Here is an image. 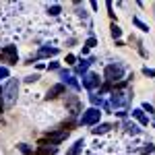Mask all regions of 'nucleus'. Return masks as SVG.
I'll use <instances>...</instances> for the list:
<instances>
[{"label": "nucleus", "mask_w": 155, "mask_h": 155, "mask_svg": "<svg viewBox=\"0 0 155 155\" xmlns=\"http://www.w3.org/2000/svg\"><path fill=\"white\" fill-rule=\"evenodd\" d=\"M19 79H8L4 87H2V99H4V107H11L17 104V97H19Z\"/></svg>", "instance_id": "obj_1"}, {"label": "nucleus", "mask_w": 155, "mask_h": 155, "mask_svg": "<svg viewBox=\"0 0 155 155\" xmlns=\"http://www.w3.org/2000/svg\"><path fill=\"white\" fill-rule=\"evenodd\" d=\"M104 77H106V83H120L124 81V64L116 62V64H107L104 68Z\"/></svg>", "instance_id": "obj_2"}, {"label": "nucleus", "mask_w": 155, "mask_h": 155, "mask_svg": "<svg viewBox=\"0 0 155 155\" xmlns=\"http://www.w3.org/2000/svg\"><path fill=\"white\" fill-rule=\"evenodd\" d=\"M99 118H101V112L99 107H87L85 112H81V118H79V126H95L99 124Z\"/></svg>", "instance_id": "obj_3"}, {"label": "nucleus", "mask_w": 155, "mask_h": 155, "mask_svg": "<svg viewBox=\"0 0 155 155\" xmlns=\"http://www.w3.org/2000/svg\"><path fill=\"white\" fill-rule=\"evenodd\" d=\"M0 62H6V64H17L19 62V50L17 46H4V48L0 50Z\"/></svg>", "instance_id": "obj_4"}, {"label": "nucleus", "mask_w": 155, "mask_h": 155, "mask_svg": "<svg viewBox=\"0 0 155 155\" xmlns=\"http://www.w3.org/2000/svg\"><path fill=\"white\" fill-rule=\"evenodd\" d=\"M99 85H101V79H99L97 72H85L83 74V81H81V87L83 89L95 91V89H99Z\"/></svg>", "instance_id": "obj_5"}, {"label": "nucleus", "mask_w": 155, "mask_h": 155, "mask_svg": "<svg viewBox=\"0 0 155 155\" xmlns=\"http://www.w3.org/2000/svg\"><path fill=\"white\" fill-rule=\"evenodd\" d=\"M130 97H132V91H128V93L114 91V93H112V99H110V106H112V107H122V110H126L128 101H130Z\"/></svg>", "instance_id": "obj_6"}, {"label": "nucleus", "mask_w": 155, "mask_h": 155, "mask_svg": "<svg viewBox=\"0 0 155 155\" xmlns=\"http://www.w3.org/2000/svg\"><path fill=\"white\" fill-rule=\"evenodd\" d=\"M58 153V147L52 145L48 139H39L37 141V151L33 155H56Z\"/></svg>", "instance_id": "obj_7"}, {"label": "nucleus", "mask_w": 155, "mask_h": 155, "mask_svg": "<svg viewBox=\"0 0 155 155\" xmlns=\"http://www.w3.org/2000/svg\"><path fill=\"white\" fill-rule=\"evenodd\" d=\"M64 104H66V110H71V116L81 114V101L74 93H64Z\"/></svg>", "instance_id": "obj_8"}, {"label": "nucleus", "mask_w": 155, "mask_h": 155, "mask_svg": "<svg viewBox=\"0 0 155 155\" xmlns=\"http://www.w3.org/2000/svg\"><path fill=\"white\" fill-rule=\"evenodd\" d=\"M46 139H48L52 145H56V147H58L62 141H66V139H68V130H64V128H60V130H50V132H46Z\"/></svg>", "instance_id": "obj_9"}, {"label": "nucleus", "mask_w": 155, "mask_h": 155, "mask_svg": "<svg viewBox=\"0 0 155 155\" xmlns=\"http://www.w3.org/2000/svg\"><path fill=\"white\" fill-rule=\"evenodd\" d=\"M64 93H66V87H64L62 83H56V85H52V87L48 89V93H46V99L50 101V99H56V97L64 95Z\"/></svg>", "instance_id": "obj_10"}, {"label": "nucleus", "mask_w": 155, "mask_h": 155, "mask_svg": "<svg viewBox=\"0 0 155 155\" xmlns=\"http://www.w3.org/2000/svg\"><path fill=\"white\" fill-rule=\"evenodd\" d=\"M93 62H95V58H87V60L81 58V60H79V64H74V72H77V74H85L87 68H89Z\"/></svg>", "instance_id": "obj_11"}, {"label": "nucleus", "mask_w": 155, "mask_h": 155, "mask_svg": "<svg viewBox=\"0 0 155 155\" xmlns=\"http://www.w3.org/2000/svg\"><path fill=\"white\" fill-rule=\"evenodd\" d=\"M130 114H132V118L137 120V122H139L141 126H147V124H149V116L145 114V112L141 110V107H137V110H132Z\"/></svg>", "instance_id": "obj_12"}, {"label": "nucleus", "mask_w": 155, "mask_h": 155, "mask_svg": "<svg viewBox=\"0 0 155 155\" xmlns=\"http://www.w3.org/2000/svg\"><path fill=\"white\" fill-rule=\"evenodd\" d=\"M56 54H58V48H48V46H46V48H39V52L35 54V58L37 60L39 58H50V56H56Z\"/></svg>", "instance_id": "obj_13"}, {"label": "nucleus", "mask_w": 155, "mask_h": 155, "mask_svg": "<svg viewBox=\"0 0 155 155\" xmlns=\"http://www.w3.org/2000/svg\"><path fill=\"white\" fill-rule=\"evenodd\" d=\"M85 139H79V141H74V145H72L71 149L66 151V155H81V151H83V147H85Z\"/></svg>", "instance_id": "obj_14"}, {"label": "nucleus", "mask_w": 155, "mask_h": 155, "mask_svg": "<svg viewBox=\"0 0 155 155\" xmlns=\"http://www.w3.org/2000/svg\"><path fill=\"white\" fill-rule=\"evenodd\" d=\"M114 128L112 124H107V122H99V124H95V128H91V132L93 134H106V132H110Z\"/></svg>", "instance_id": "obj_15"}, {"label": "nucleus", "mask_w": 155, "mask_h": 155, "mask_svg": "<svg viewBox=\"0 0 155 155\" xmlns=\"http://www.w3.org/2000/svg\"><path fill=\"white\" fill-rule=\"evenodd\" d=\"M62 85H64V87L68 85L72 91H79V89H81V83H79L77 77H72V74H71V77H66V79H62Z\"/></svg>", "instance_id": "obj_16"}, {"label": "nucleus", "mask_w": 155, "mask_h": 155, "mask_svg": "<svg viewBox=\"0 0 155 155\" xmlns=\"http://www.w3.org/2000/svg\"><path fill=\"white\" fill-rule=\"evenodd\" d=\"M89 101H91V107L104 106V99H101V95H95V93H91V95H89Z\"/></svg>", "instance_id": "obj_17"}, {"label": "nucleus", "mask_w": 155, "mask_h": 155, "mask_svg": "<svg viewBox=\"0 0 155 155\" xmlns=\"http://www.w3.org/2000/svg\"><path fill=\"white\" fill-rule=\"evenodd\" d=\"M124 128H126L128 134H141V128H139L137 124H132V122H126V124H124Z\"/></svg>", "instance_id": "obj_18"}, {"label": "nucleus", "mask_w": 155, "mask_h": 155, "mask_svg": "<svg viewBox=\"0 0 155 155\" xmlns=\"http://www.w3.org/2000/svg\"><path fill=\"white\" fill-rule=\"evenodd\" d=\"M132 25H137V27H139L141 31H145V33L149 31V25H147V23H143V21H141L139 17H132Z\"/></svg>", "instance_id": "obj_19"}, {"label": "nucleus", "mask_w": 155, "mask_h": 155, "mask_svg": "<svg viewBox=\"0 0 155 155\" xmlns=\"http://www.w3.org/2000/svg\"><path fill=\"white\" fill-rule=\"evenodd\" d=\"M17 149H19L23 155H33V149H31L27 143H19V145H17Z\"/></svg>", "instance_id": "obj_20"}, {"label": "nucleus", "mask_w": 155, "mask_h": 155, "mask_svg": "<svg viewBox=\"0 0 155 155\" xmlns=\"http://www.w3.org/2000/svg\"><path fill=\"white\" fill-rule=\"evenodd\" d=\"M110 35L114 37V39H120V35H122V29H120L118 25L114 23V25H112V27H110Z\"/></svg>", "instance_id": "obj_21"}, {"label": "nucleus", "mask_w": 155, "mask_h": 155, "mask_svg": "<svg viewBox=\"0 0 155 155\" xmlns=\"http://www.w3.org/2000/svg\"><path fill=\"white\" fill-rule=\"evenodd\" d=\"M48 12L52 17H58L60 12H62V8H60V4H52V6H48Z\"/></svg>", "instance_id": "obj_22"}, {"label": "nucleus", "mask_w": 155, "mask_h": 155, "mask_svg": "<svg viewBox=\"0 0 155 155\" xmlns=\"http://www.w3.org/2000/svg\"><path fill=\"white\" fill-rule=\"evenodd\" d=\"M64 62H66L68 66H74V64H77V56H74V54H66V60H64Z\"/></svg>", "instance_id": "obj_23"}, {"label": "nucleus", "mask_w": 155, "mask_h": 155, "mask_svg": "<svg viewBox=\"0 0 155 155\" xmlns=\"http://www.w3.org/2000/svg\"><path fill=\"white\" fill-rule=\"evenodd\" d=\"M153 151H155V147H153L151 143H147V145L143 147V151H141V155H149V153H153Z\"/></svg>", "instance_id": "obj_24"}, {"label": "nucleus", "mask_w": 155, "mask_h": 155, "mask_svg": "<svg viewBox=\"0 0 155 155\" xmlns=\"http://www.w3.org/2000/svg\"><path fill=\"white\" fill-rule=\"evenodd\" d=\"M95 46H97V37H93V35L85 41V48H95Z\"/></svg>", "instance_id": "obj_25"}, {"label": "nucleus", "mask_w": 155, "mask_h": 155, "mask_svg": "<svg viewBox=\"0 0 155 155\" xmlns=\"http://www.w3.org/2000/svg\"><path fill=\"white\" fill-rule=\"evenodd\" d=\"M0 79H11V71L6 66H0Z\"/></svg>", "instance_id": "obj_26"}, {"label": "nucleus", "mask_w": 155, "mask_h": 155, "mask_svg": "<svg viewBox=\"0 0 155 155\" xmlns=\"http://www.w3.org/2000/svg\"><path fill=\"white\" fill-rule=\"evenodd\" d=\"M141 110H143V112H149V114H153V112H155V107L151 106V104H149V101H145L143 106H141Z\"/></svg>", "instance_id": "obj_27"}, {"label": "nucleus", "mask_w": 155, "mask_h": 155, "mask_svg": "<svg viewBox=\"0 0 155 155\" xmlns=\"http://www.w3.org/2000/svg\"><path fill=\"white\" fill-rule=\"evenodd\" d=\"M143 74H145V77H155V68H149V66H145V68H143Z\"/></svg>", "instance_id": "obj_28"}, {"label": "nucleus", "mask_w": 155, "mask_h": 155, "mask_svg": "<svg viewBox=\"0 0 155 155\" xmlns=\"http://www.w3.org/2000/svg\"><path fill=\"white\" fill-rule=\"evenodd\" d=\"M37 79H39V74H29V77H25V83H35Z\"/></svg>", "instance_id": "obj_29"}, {"label": "nucleus", "mask_w": 155, "mask_h": 155, "mask_svg": "<svg viewBox=\"0 0 155 155\" xmlns=\"http://www.w3.org/2000/svg\"><path fill=\"white\" fill-rule=\"evenodd\" d=\"M106 6H107V12H110V17L114 19V17H116V12H114V4H112V2H106Z\"/></svg>", "instance_id": "obj_30"}, {"label": "nucleus", "mask_w": 155, "mask_h": 155, "mask_svg": "<svg viewBox=\"0 0 155 155\" xmlns=\"http://www.w3.org/2000/svg\"><path fill=\"white\" fill-rule=\"evenodd\" d=\"M48 71H60V62H50Z\"/></svg>", "instance_id": "obj_31"}, {"label": "nucleus", "mask_w": 155, "mask_h": 155, "mask_svg": "<svg viewBox=\"0 0 155 155\" xmlns=\"http://www.w3.org/2000/svg\"><path fill=\"white\" fill-rule=\"evenodd\" d=\"M4 114V99H2V87H0V118Z\"/></svg>", "instance_id": "obj_32"}, {"label": "nucleus", "mask_w": 155, "mask_h": 155, "mask_svg": "<svg viewBox=\"0 0 155 155\" xmlns=\"http://www.w3.org/2000/svg\"><path fill=\"white\" fill-rule=\"evenodd\" d=\"M114 114H116L118 118H126V116H128V112H126V110H120V112H114Z\"/></svg>", "instance_id": "obj_33"}, {"label": "nucleus", "mask_w": 155, "mask_h": 155, "mask_svg": "<svg viewBox=\"0 0 155 155\" xmlns=\"http://www.w3.org/2000/svg\"><path fill=\"white\" fill-rule=\"evenodd\" d=\"M153 11H155V8H153Z\"/></svg>", "instance_id": "obj_34"}]
</instances>
